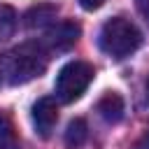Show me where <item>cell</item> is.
Instances as JSON below:
<instances>
[{"mask_svg":"<svg viewBox=\"0 0 149 149\" xmlns=\"http://www.w3.org/2000/svg\"><path fill=\"white\" fill-rule=\"evenodd\" d=\"M47 63H49V49L42 42H28L14 47L12 51L0 56V79L9 86L26 84L40 77L47 70Z\"/></svg>","mask_w":149,"mask_h":149,"instance_id":"obj_1","label":"cell"},{"mask_svg":"<svg viewBox=\"0 0 149 149\" xmlns=\"http://www.w3.org/2000/svg\"><path fill=\"white\" fill-rule=\"evenodd\" d=\"M95 109H98V114H100L107 123H116V121H121V119H123L126 105H123V98H121L119 93L109 91V93H105V95L98 100Z\"/></svg>","mask_w":149,"mask_h":149,"instance_id":"obj_6","label":"cell"},{"mask_svg":"<svg viewBox=\"0 0 149 149\" xmlns=\"http://www.w3.org/2000/svg\"><path fill=\"white\" fill-rule=\"evenodd\" d=\"M98 44L107 56L121 61V58L130 56L142 44V33L137 30V26L133 21H128L123 16H114L102 23Z\"/></svg>","mask_w":149,"mask_h":149,"instance_id":"obj_2","label":"cell"},{"mask_svg":"<svg viewBox=\"0 0 149 149\" xmlns=\"http://www.w3.org/2000/svg\"><path fill=\"white\" fill-rule=\"evenodd\" d=\"M58 121V107H56V100L54 98H40L35 105H33V123H35V130L42 135V137H49L54 126Z\"/></svg>","mask_w":149,"mask_h":149,"instance_id":"obj_5","label":"cell"},{"mask_svg":"<svg viewBox=\"0 0 149 149\" xmlns=\"http://www.w3.org/2000/svg\"><path fill=\"white\" fill-rule=\"evenodd\" d=\"M86 137H88V126H86V121L84 119H72L70 123H68V130H65V144L68 147H81L84 142H86Z\"/></svg>","mask_w":149,"mask_h":149,"instance_id":"obj_8","label":"cell"},{"mask_svg":"<svg viewBox=\"0 0 149 149\" xmlns=\"http://www.w3.org/2000/svg\"><path fill=\"white\" fill-rule=\"evenodd\" d=\"M16 12L9 7V5H5V2H0V42H5V40H9L12 35H14V30H16Z\"/></svg>","mask_w":149,"mask_h":149,"instance_id":"obj_10","label":"cell"},{"mask_svg":"<svg viewBox=\"0 0 149 149\" xmlns=\"http://www.w3.org/2000/svg\"><path fill=\"white\" fill-rule=\"evenodd\" d=\"M79 5H81L84 9H88V12H93V9L102 7V5H105V0H79Z\"/></svg>","mask_w":149,"mask_h":149,"instance_id":"obj_11","label":"cell"},{"mask_svg":"<svg viewBox=\"0 0 149 149\" xmlns=\"http://www.w3.org/2000/svg\"><path fill=\"white\" fill-rule=\"evenodd\" d=\"M95 72L93 65H88L86 61H70L68 65L61 68L58 77H56V95L61 102H74L84 95V91L88 88V84L93 81Z\"/></svg>","mask_w":149,"mask_h":149,"instance_id":"obj_3","label":"cell"},{"mask_svg":"<svg viewBox=\"0 0 149 149\" xmlns=\"http://www.w3.org/2000/svg\"><path fill=\"white\" fill-rule=\"evenodd\" d=\"M133 149H149V130H144L142 133V137L135 142V147Z\"/></svg>","mask_w":149,"mask_h":149,"instance_id":"obj_12","label":"cell"},{"mask_svg":"<svg viewBox=\"0 0 149 149\" xmlns=\"http://www.w3.org/2000/svg\"><path fill=\"white\" fill-rule=\"evenodd\" d=\"M54 19H56V7L54 5H40V7H33L26 14V26L28 28H44Z\"/></svg>","mask_w":149,"mask_h":149,"instance_id":"obj_7","label":"cell"},{"mask_svg":"<svg viewBox=\"0 0 149 149\" xmlns=\"http://www.w3.org/2000/svg\"><path fill=\"white\" fill-rule=\"evenodd\" d=\"M77 37H79V26L72 23V21H61V23H56L47 30L42 44L49 51H65L77 42Z\"/></svg>","mask_w":149,"mask_h":149,"instance_id":"obj_4","label":"cell"},{"mask_svg":"<svg viewBox=\"0 0 149 149\" xmlns=\"http://www.w3.org/2000/svg\"><path fill=\"white\" fill-rule=\"evenodd\" d=\"M135 5H137V9H140V14L149 21V0H135Z\"/></svg>","mask_w":149,"mask_h":149,"instance_id":"obj_13","label":"cell"},{"mask_svg":"<svg viewBox=\"0 0 149 149\" xmlns=\"http://www.w3.org/2000/svg\"><path fill=\"white\" fill-rule=\"evenodd\" d=\"M0 149H21L16 130L12 126V119L5 112H0Z\"/></svg>","mask_w":149,"mask_h":149,"instance_id":"obj_9","label":"cell"},{"mask_svg":"<svg viewBox=\"0 0 149 149\" xmlns=\"http://www.w3.org/2000/svg\"><path fill=\"white\" fill-rule=\"evenodd\" d=\"M147 98H149V79H147Z\"/></svg>","mask_w":149,"mask_h":149,"instance_id":"obj_14","label":"cell"}]
</instances>
